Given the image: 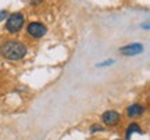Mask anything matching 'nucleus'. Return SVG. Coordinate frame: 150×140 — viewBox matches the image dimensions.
I'll list each match as a JSON object with an SVG mask.
<instances>
[{
    "label": "nucleus",
    "mask_w": 150,
    "mask_h": 140,
    "mask_svg": "<svg viewBox=\"0 0 150 140\" xmlns=\"http://www.w3.org/2000/svg\"><path fill=\"white\" fill-rule=\"evenodd\" d=\"M145 113V107L140 106V104H132L127 108V115L129 118H136V117H140L142 114Z\"/></svg>",
    "instance_id": "obj_6"
},
{
    "label": "nucleus",
    "mask_w": 150,
    "mask_h": 140,
    "mask_svg": "<svg viewBox=\"0 0 150 140\" xmlns=\"http://www.w3.org/2000/svg\"><path fill=\"white\" fill-rule=\"evenodd\" d=\"M27 46L18 40H7L0 46V56L6 60L18 61L27 56Z\"/></svg>",
    "instance_id": "obj_1"
},
{
    "label": "nucleus",
    "mask_w": 150,
    "mask_h": 140,
    "mask_svg": "<svg viewBox=\"0 0 150 140\" xmlns=\"http://www.w3.org/2000/svg\"><path fill=\"white\" fill-rule=\"evenodd\" d=\"M92 132H100V130H103V126L102 125H93L91 128Z\"/></svg>",
    "instance_id": "obj_9"
},
{
    "label": "nucleus",
    "mask_w": 150,
    "mask_h": 140,
    "mask_svg": "<svg viewBox=\"0 0 150 140\" xmlns=\"http://www.w3.org/2000/svg\"><path fill=\"white\" fill-rule=\"evenodd\" d=\"M43 0H31V3H33V4H39V3H42Z\"/></svg>",
    "instance_id": "obj_10"
},
{
    "label": "nucleus",
    "mask_w": 150,
    "mask_h": 140,
    "mask_svg": "<svg viewBox=\"0 0 150 140\" xmlns=\"http://www.w3.org/2000/svg\"><path fill=\"white\" fill-rule=\"evenodd\" d=\"M102 119H103V122H104V125H107V126H115V125H118L121 117H120V114L117 111H106V113L103 114Z\"/></svg>",
    "instance_id": "obj_5"
},
{
    "label": "nucleus",
    "mask_w": 150,
    "mask_h": 140,
    "mask_svg": "<svg viewBox=\"0 0 150 140\" xmlns=\"http://www.w3.org/2000/svg\"><path fill=\"white\" fill-rule=\"evenodd\" d=\"M24 22H25V18L21 13H13L6 18V29L10 33H17L22 29Z\"/></svg>",
    "instance_id": "obj_2"
},
{
    "label": "nucleus",
    "mask_w": 150,
    "mask_h": 140,
    "mask_svg": "<svg viewBox=\"0 0 150 140\" xmlns=\"http://www.w3.org/2000/svg\"><path fill=\"white\" fill-rule=\"evenodd\" d=\"M143 133V130H142V128H140L138 124H131L128 126V129H127V139H129L131 137V135L132 133Z\"/></svg>",
    "instance_id": "obj_7"
},
{
    "label": "nucleus",
    "mask_w": 150,
    "mask_h": 140,
    "mask_svg": "<svg viewBox=\"0 0 150 140\" xmlns=\"http://www.w3.org/2000/svg\"><path fill=\"white\" fill-rule=\"evenodd\" d=\"M7 17H8V13H7L6 10H1V11H0V21H4Z\"/></svg>",
    "instance_id": "obj_8"
},
{
    "label": "nucleus",
    "mask_w": 150,
    "mask_h": 140,
    "mask_svg": "<svg viewBox=\"0 0 150 140\" xmlns=\"http://www.w3.org/2000/svg\"><path fill=\"white\" fill-rule=\"evenodd\" d=\"M27 32L29 36L39 39V38H42V36L46 35L47 29H46V27H45L43 24H40V22H31V24L27 27Z\"/></svg>",
    "instance_id": "obj_3"
},
{
    "label": "nucleus",
    "mask_w": 150,
    "mask_h": 140,
    "mask_svg": "<svg viewBox=\"0 0 150 140\" xmlns=\"http://www.w3.org/2000/svg\"><path fill=\"white\" fill-rule=\"evenodd\" d=\"M143 44L140 43H132V44H127L124 47L120 49V51L124 54V56H138V54L143 53Z\"/></svg>",
    "instance_id": "obj_4"
}]
</instances>
